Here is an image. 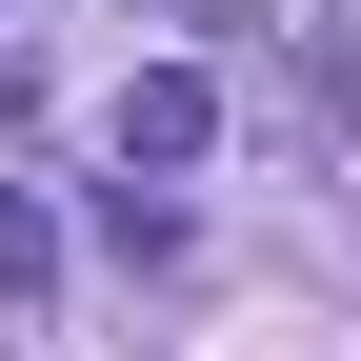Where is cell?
I'll use <instances>...</instances> for the list:
<instances>
[{"mask_svg": "<svg viewBox=\"0 0 361 361\" xmlns=\"http://www.w3.org/2000/svg\"><path fill=\"white\" fill-rule=\"evenodd\" d=\"M40 281H61V221H40L20 180H0V301H40Z\"/></svg>", "mask_w": 361, "mask_h": 361, "instance_id": "cell-2", "label": "cell"}, {"mask_svg": "<svg viewBox=\"0 0 361 361\" xmlns=\"http://www.w3.org/2000/svg\"><path fill=\"white\" fill-rule=\"evenodd\" d=\"M201 141H221V101H201L180 61H161V80H121V180H161V161H201Z\"/></svg>", "mask_w": 361, "mask_h": 361, "instance_id": "cell-1", "label": "cell"}]
</instances>
